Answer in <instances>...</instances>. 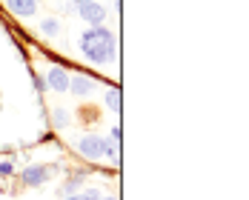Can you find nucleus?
<instances>
[{"mask_svg": "<svg viewBox=\"0 0 249 200\" xmlns=\"http://www.w3.org/2000/svg\"><path fill=\"white\" fill-rule=\"evenodd\" d=\"M80 49H83V54H89V60H95V63L112 60V57H115V37H112V32L95 26V29L83 32Z\"/></svg>", "mask_w": 249, "mask_h": 200, "instance_id": "1", "label": "nucleus"}, {"mask_svg": "<svg viewBox=\"0 0 249 200\" xmlns=\"http://www.w3.org/2000/svg\"><path fill=\"white\" fill-rule=\"evenodd\" d=\"M77 151H80L83 157H89V160H100V157L106 154V143L100 140L98 134H86V137H80Z\"/></svg>", "mask_w": 249, "mask_h": 200, "instance_id": "2", "label": "nucleus"}, {"mask_svg": "<svg viewBox=\"0 0 249 200\" xmlns=\"http://www.w3.org/2000/svg\"><path fill=\"white\" fill-rule=\"evenodd\" d=\"M80 17L83 20H89V23H95V26H100L103 23V17H106V9L103 6H98V3H80Z\"/></svg>", "mask_w": 249, "mask_h": 200, "instance_id": "3", "label": "nucleus"}, {"mask_svg": "<svg viewBox=\"0 0 249 200\" xmlns=\"http://www.w3.org/2000/svg\"><path fill=\"white\" fill-rule=\"evenodd\" d=\"M46 77H49V80H46V86H52L54 92H66V89H69V75H66V69L52 66Z\"/></svg>", "mask_w": 249, "mask_h": 200, "instance_id": "4", "label": "nucleus"}, {"mask_svg": "<svg viewBox=\"0 0 249 200\" xmlns=\"http://www.w3.org/2000/svg\"><path fill=\"white\" fill-rule=\"evenodd\" d=\"M9 12H15L18 17L35 15V0H9Z\"/></svg>", "mask_w": 249, "mask_h": 200, "instance_id": "5", "label": "nucleus"}, {"mask_svg": "<svg viewBox=\"0 0 249 200\" xmlns=\"http://www.w3.org/2000/svg\"><path fill=\"white\" fill-rule=\"evenodd\" d=\"M23 180L26 183H32V186H37V183L46 180V169H43V166H29V169L23 172Z\"/></svg>", "mask_w": 249, "mask_h": 200, "instance_id": "6", "label": "nucleus"}, {"mask_svg": "<svg viewBox=\"0 0 249 200\" xmlns=\"http://www.w3.org/2000/svg\"><path fill=\"white\" fill-rule=\"evenodd\" d=\"M69 89H72L75 95H89V92H92V80H86V77H75V80H69Z\"/></svg>", "mask_w": 249, "mask_h": 200, "instance_id": "7", "label": "nucleus"}, {"mask_svg": "<svg viewBox=\"0 0 249 200\" xmlns=\"http://www.w3.org/2000/svg\"><path fill=\"white\" fill-rule=\"evenodd\" d=\"M106 106H109L112 112H118V109H121V92H118V89H112V92H109V98H106Z\"/></svg>", "mask_w": 249, "mask_h": 200, "instance_id": "8", "label": "nucleus"}, {"mask_svg": "<svg viewBox=\"0 0 249 200\" xmlns=\"http://www.w3.org/2000/svg\"><path fill=\"white\" fill-rule=\"evenodd\" d=\"M40 29H43V32H46V34H57V32H60V23H57V20H43V26H40Z\"/></svg>", "mask_w": 249, "mask_h": 200, "instance_id": "9", "label": "nucleus"}, {"mask_svg": "<svg viewBox=\"0 0 249 200\" xmlns=\"http://www.w3.org/2000/svg\"><path fill=\"white\" fill-rule=\"evenodd\" d=\"M66 200H100V192H83V195H72Z\"/></svg>", "mask_w": 249, "mask_h": 200, "instance_id": "10", "label": "nucleus"}, {"mask_svg": "<svg viewBox=\"0 0 249 200\" xmlns=\"http://www.w3.org/2000/svg\"><path fill=\"white\" fill-rule=\"evenodd\" d=\"M66 120H69V115H66L63 109H57V112H54V126H66Z\"/></svg>", "mask_w": 249, "mask_h": 200, "instance_id": "11", "label": "nucleus"}, {"mask_svg": "<svg viewBox=\"0 0 249 200\" xmlns=\"http://www.w3.org/2000/svg\"><path fill=\"white\" fill-rule=\"evenodd\" d=\"M0 175H12V160L9 163H0Z\"/></svg>", "mask_w": 249, "mask_h": 200, "instance_id": "12", "label": "nucleus"}, {"mask_svg": "<svg viewBox=\"0 0 249 200\" xmlns=\"http://www.w3.org/2000/svg\"><path fill=\"white\" fill-rule=\"evenodd\" d=\"M75 3H89V0H75Z\"/></svg>", "mask_w": 249, "mask_h": 200, "instance_id": "13", "label": "nucleus"}, {"mask_svg": "<svg viewBox=\"0 0 249 200\" xmlns=\"http://www.w3.org/2000/svg\"><path fill=\"white\" fill-rule=\"evenodd\" d=\"M100 200H103V198H100ZM106 200H118V198H106Z\"/></svg>", "mask_w": 249, "mask_h": 200, "instance_id": "14", "label": "nucleus"}, {"mask_svg": "<svg viewBox=\"0 0 249 200\" xmlns=\"http://www.w3.org/2000/svg\"><path fill=\"white\" fill-rule=\"evenodd\" d=\"M35 3H37V0H35Z\"/></svg>", "mask_w": 249, "mask_h": 200, "instance_id": "15", "label": "nucleus"}]
</instances>
